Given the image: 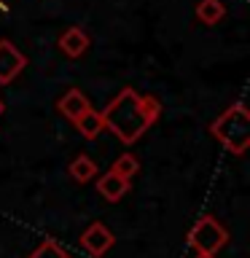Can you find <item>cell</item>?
Listing matches in <instances>:
<instances>
[{"instance_id": "obj_1", "label": "cell", "mask_w": 250, "mask_h": 258, "mask_svg": "<svg viewBox=\"0 0 250 258\" xmlns=\"http://www.w3.org/2000/svg\"><path fill=\"white\" fill-rule=\"evenodd\" d=\"M100 113L105 121V132H113L124 145H132L156 124L161 105L156 97L137 94L132 86H124Z\"/></svg>"}, {"instance_id": "obj_2", "label": "cell", "mask_w": 250, "mask_h": 258, "mask_svg": "<svg viewBox=\"0 0 250 258\" xmlns=\"http://www.w3.org/2000/svg\"><path fill=\"white\" fill-rule=\"evenodd\" d=\"M210 132L218 143L234 156H245L250 148V110L245 102L229 105L221 116L213 121Z\"/></svg>"}, {"instance_id": "obj_3", "label": "cell", "mask_w": 250, "mask_h": 258, "mask_svg": "<svg viewBox=\"0 0 250 258\" xmlns=\"http://www.w3.org/2000/svg\"><path fill=\"white\" fill-rule=\"evenodd\" d=\"M226 242H229V231L218 223L215 215H202L189 231V245L197 250V253L215 255Z\"/></svg>"}, {"instance_id": "obj_4", "label": "cell", "mask_w": 250, "mask_h": 258, "mask_svg": "<svg viewBox=\"0 0 250 258\" xmlns=\"http://www.w3.org/2000/svg\"><path fill=\"white\" fill-rule=\"evenodd\" d=\"M113 245H116V237H113V231L102 221L89 223L86 231L81 234V247H84L92 258H102Z\"/></svg>"}, {"instance_id": "obj_5", "label": "cell", "mask_w": 250, "mask_h": 258, "mask_svg": "<svg viewBox=\"0 0 250 258\" xmlns=\"http://www.w3.org/2000/svg\"><path fill=\"white\" fill-rule=\"evenodd\" d=\"M27 68V56L16 48L11 40H0V84H11L14 78H19V73Z\"/></svg>"}, {"instance_id": "obj_6", "label": "cell", "mask_w": 250, "mask_h": 258, "mask_svg": "<svg viewBox=\"0 0 250 258\" xmlns=\"http://www.w3.org/2000/svg\"><path fill=\"white\" fill-rule=\"evenodd\" d=\"M59 51L65 54V56H70V59H78V56H84L86 51H89V32L84 30V27H68L59 35Z\"/></svg>"}, {"instance_id": "obj_7", "label": "cell", "mask_w": 250, "mask_h": 258, "mask_svg": "<svg viewBox=\"0 0 250 258\" xmlns=\"http://www.w3.org/2000/svg\"><path fill=\"white\" fill-rule=\"evenodd\" d=\"M129 188H132V180L116 175L113 169H108V172L100 175V180H97V194L108 202H121L129 194Z\"/></svg>"}, {"instance_id": "obj_8", "label": "cell", "mask_w": 250, "mask_h": 258, "mask_svg": "<svg viewBox=\"0 0 250 258\" xmlns=\"http://www.w3.org/2000/svg\"><path fill=\"white\" fill-rule=\"evenodd\" d=\"M56 108H59V113L68 121H76L78 116H84V113L92 108V102H89V97L81 92V89H68V92L56 100Z\"/></svg>"}, {"instance_id": "obj_9", "label": "cell", "mask_w": 250, "mask_h": 258, "mask_svg": "<svg viewBox=\"0 0 250 258\" xmlns=\"http://www.w3.org/2000/svg\"><path fill=\"white\" fill-rule=\"evenodd\" d=\"M73 124H76V129L81 132V137H84V140H97V137L105 132L102 113H100V110H94V108H89L84 116H78L76 121H73Z\"/></svg>"}, {"instance_id": "obj_10", "label": "cell", "mask_w": 250, "mask_h": 258, "mask_svg": "<svg viewBox=\"0 0 250 258\" xmlns=\"http://www.w3.org/2000/svg\"><path fill=\"white\" fill-rule=\"evenodd\" d=\"M223 14H226V6L221 0H199L197 3V19L202 24H207V27H213V24L221 22Z\"/></svg>"}, {"instance_id": "obj_11", "label": "cell", "mask_w": 250, "mask_h": 258, "mask_svg": "<svg viewBox=\"0 0 250 258\" xmlns=\"http://www.w3.org/2000/svg\"><path fill=\"white\" fill-rule=\"evenodd\" d=\"M70 177L76 183H89L92 177L97 175V164H94V159L92 156H86V153H81V156H76L70 161Z\"/></svg>"}, {"instance_id": "obj_12", "label": "cell", "mask_w": 250, "mask_h": 258, "mask_svg": "<svg viewBox=\"0 0 250 258\" xmlns=\"http://www.w3.org/2000/svg\"><path fill=\"white\" fill-rule=\"evenodd\" d=\"M113 172L121 175V177H127V180H132V177L140 172V159L135 156V153H121V156L113 161Z\"/></svg>"}, {"instance_id": "obj_13", "label": "cell", "mask_w": 250, "mask_h": 258, "mask_svg": "<svg viewBox=\"0 0 250 258\" xmlns=\"http://www.w3.org/2000/svg\"><path fill=\"white\" fill-rule=\"evenodd\" d=\"M27 258H70V255L65 253V247H59L54 239H46V242H40Z\"/></svg>"}, {"instance_id": "obj_14", "label": "cell", "mask_w": 250, "mask_h": 258, "mask_svg": "<svg viewBox=\"0 0 250 258\" xmlns=\"http://www.w3.org/2000/svg\"><path fill=\"white\" fill-rule=\"evenodd\" d=\"M197 258H215V255H207V253H197Z\"/></svg>"}, {"instance_id": "obj_15", "label": "cell", "mask_w": 250, "mask_h": 258, "mask_svg": "<svg viewBox=\"0 0 250 258\" xmlns=\"http://www.w3.org/2000/svg\"><path fill=\"white\" fill-rule=\"evenodd\" d=\"M0 116H3V100H0Z\"/></svg>"}]
</instances>
